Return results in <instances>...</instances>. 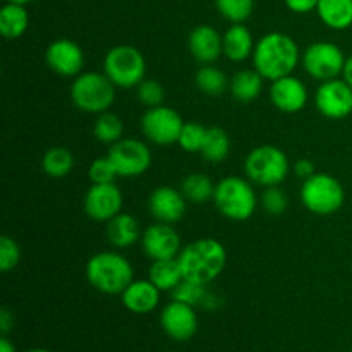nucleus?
<instances>
[{
  "mask_svg": "<svg viewBox=\"0 0 352 352\" xmlns=\"http://www.w3.org/2000/svg\"><path fill=\"white\" fill-rule=\"evenodd\" d=\"M206 133H208V127L201 126L198 122H184V127L181 131V136H179L177 143L188 153H199L205 144Z\"/></svg>",
  "mask_w": 352,
  "mask_h": 352,
  "instance_id": "nucleus-34",
  "label": "nucleus"
},
{
  "mask_svg": "<svg viewBox=\"0 0 352 352\" xmlns=\"http://www.w3.org/2000/svg\"><path fill=\"white\" fill-rule=\"evenodd\" d=\"M263 79L265 78L256 69H243V71H237L230 78V93H232L234 98L243 103L253 102V100H256L260 96L261 89H263Z\"/></svg>",
  "mask_w": 352,
  "mask_h": 352,
  "instance_id": "nucleus-25",
  "label": "nucleus"
},
{
  "mask_svg": "<svg viewBox=\"0 0 352 352\" xmlns=\"http://www.w3.org/2000/svg\"><path fill=\"white\" fill-rule=\"evenodd\" d=\"M0 352H16V347L7 339V336H2V339H0Z\"/></svg>",
  "mask_w": 352,
  "mask_h": 352,
  "instance_id": "nucleus-43",
  "label": "nucleus"
},
{
  "mask_svg": "<svg viewBox=\"0 0 352 352\" xmlns=\"http://www.w3.org/2000/svg\"><path fill=\"white\" fill-rule=\"evenodd\" d=\"M229 82L230 81L227 79V76L220 69L213 67L210 64L203 65L196 72V86L206 96H220L227 89Z\"/></svg>",
  "mask_w": 352,
  "mask_h": 352,
  "instance_id": "nucleus-31",
  "label": "nucleus"
},
{
  "mask_svg": "<svg viewBox=\"0 0 352 352\" xmlns=\"http://www.w3.org/2000/svg\"><path fill=\"white\" fill-rule=\"evenodd\" d=\"M160 325L170 339L186 342L198 332V315L195 306L172 299L160 313Z\"/></svg>",
  "mask_w": 352,
  "mask_h": 352,
  "instance_id": "nucleus-14",
  "label": "nucleus"
},
{
  "mask_svg": "<svg viewBox=\"0 0 352 352\" xmlns=\"http://www.w3.org/2000/svg\"><path fill=\"white\" fill-rule=\"evenodd\" d=\"M21 261V248L12 237H0V270L3 274L14 270Z\"/></svg>",
  "mask_w": 352,
  "mask_h": 352,
  "instance_id": "nucleus-36",
  "label": "nucleus"
},
{
  "mask_svg": "<svg viewBox=\"0 0 352 352\" xmlns=\"http://www.w3.org/2000/svg\"><path fill=\"white\" fill-rule=\"evenodd\" d=\"M88 175L89 181H91L93 184H110V182H113L119 177L116 167H113L112 162L109 160V157H102L93 160L91 165H89Z\"/></svg>",
  "mask_w": 352,
  "mask_h": 352,
  "instance_id": "nucleus-37",
  "label": "nucleus"
},
{
  "mask_svg": "<svg viewBox=\"0 0 352 352\" xmlns=\"http://www.w3.org/2000/svg\"><path fill=\"white\" fill-rule=\"evenodd\" d=\"M103 72L117 88H136L146 74V62L138 48L117 45L107 52Z\"/></svg>",
  "mask_w": 352,
  "mask_h": 352,
  "instance_id": "nucleus-7",
  "label": "nucleus"
},
{
  "mask_svg": "<svg viewBox=\"0 0 352 352\" xmlns=\"http://www.w3.org/2000/svg\"><path fill=\"white\" fill-rule=\"evenodd\" d=\"M172 299L175 301L186 302L189 306H199V308H205L213 311L220 306V298L208 289V285L195 284L191 280H182L174 291L170 292Z\"/></svg>",
  "mask_w": 352,
  "mask_h": 352,
  "instance_id": "nucleus-23",
  "label": "nucleus"
},
{
  "mask_svg": "<svg viewBox=\"0 0 352 352\" xmlns=\"http://www.w3.org/2000/svg\"><path fill=\"white\" fill-rule=\"evenodd\" d=\"M213 203L226 219L234 220V222H244L253 217L258 199L256 192L246 179L229 175V177H223L219 184H215Z\"/></svg>",
  "mask_w": 352,
  "mask_h": 352,
  "instance_id": "nucleus-4",
  "label": "nucleus"
},
{
  "mask_svg": "<svg viewBox=\"0 0 352 352\" xmlns=\"http://www.w3.org/2000/svg\"><path fill=\"white\" fill-rule=\"evenodd\" d=\"M302 65L313 79L323 82L337 79L342 74L346 57L339 45L330 41H316L309 45L302 54Z\"/></svg>",
  "mask_w": 352,
  "mask_h": 352,
  "instance_id": "nucleus-10",
  "label": "nucleus"
},
{
  "mask_svg": "<svg viewBox=\"0 0 352 352\" xmlns=\"http://www.w3.org/2000/svg\"><path fill=\"white\" fill-rule=\"evenodd\" d=\"M342 76H344V81H346L352 88V55L346 58V65H344Z\"/></svg>",
  "mask_w": 352,
  "mask_h": 352,
  "instance_id": "nucleus-42",
  "label": "nucleus"
},
{
  "mask_svg": "<svg viewBox=\"0 0 352 352\" xmlns=\"http://www.w3.org/2000/svg\"><path fill=\"white\" fill-rule=\"evenodd\" d=\"M168 352H175V351H168Z\"/></svg>",
  "mask_w": 352,
  "mask_h": 352,
  "instance_id": "nucleus-46",
  "label": "nucleus"
},
{
  "mask_svg": "<svg viewBox=\"0 0 352 352\" xmlns=\"http://www.w3.org/2000/svg\"><path fill=\"white\" fill-rule=\"evenodd\" d=\"M246 175L256 184L272 188L285 181L289 174V158L274 144H261L251 150L244 162Z\"/></svg>",
  "mask_w": 352,
  "mask_h": 352,
  "instance_id": "nucleus-8",
  "label": "nucleus"
},
{
  "mask_svg": "<svg viewBox=\"0 0 352 352\" xmlns=\"http://www.w3.org/2000/svg\"><path fill=\"white\" fill-rule=\"evenodd\" d=\"M85 212L95 222H109L122 208V192L116 182L93 184L85 196Z\"/></svg>",
  "mask_w": 352,
  "mask_h": 352,
  "instance_id": "nucleus-15",
  "label": "nucleus"
},
{
  "mask_svg": "<svg viewBox=\"0 0 352 352\" xmlns=\"http://www.w3.org/2000/svg\"><path fill=\"white\" fill-rule=\"evenodd\" d=\"M299 62V47L289 34L274 31L261 38L253 52L254 69L265 79L285 78L294 72Z\"/></svg>",
  "mask_w": 352,
  "mask_h": 352,
  "instance_id": "nucleus-2",
  "label": "nucleus"
},
{
  "mask_svg": "<svg viewBox=\"0 0 352 352\" xmlns=\"http://www.w3.org/2000/svg\"><path fill=\"white\" fill-rule=\"evenodd\" d=\"M261 205H263L265 212L270 213V215L277 217L287 210L289 201L287 196L282 189H278L277 186H272V188L265 189L263 196H261Z\"/></svg>",
  "mask_w": 352,
  "mask_h": 352,
  "instance_id": "nucleus-38",
  "label": "nucleus"
},
{
  "mask_svg": "<svg viewBox=\"0 0 352 352\" xmlns=\"http://www.w3.org/2000/svg\"><path fill=\"white\" fill-rule=\"evenodd\" d=\"M181 191L184 195L186 201L195 203V205H203L208 199H213L215 184L205 174L195 172V174L186 175V179L181 184Z\"/></svg>",
  "mask_w": 352,
  "mask_h": 352,
  "instance_id": "nucleus-28",
  "label": "nucleus"
},
{
  "mask_svg": "<svg viewBox=\"0 0 352 352\" xmlns=\"http://www.w3.org/2000/svg\"><path fill=\"white\" fill-rule=\"evenodd\" d=\"M72 167H74V157L64 146L50 148L41 158V168L52 179L65 177L72 170Z\"/></svg>",
  "mask_w": 352,
  "mask_h": 352,
  "instance_id": "nucleus-30",
  "label": "nucleus"
},
{
  "mask_svg": "<svg viewBox=\"0 0 352 352\" xmlns=\"http://www.w3.org/2000/svg\"><path fill=\"white\" fill-rule=\"evenodd\" d=\"M301 201L311 213L332 215L342 208L346 191L339 179L325 172H316L315 175L302 181Z\"/></svg>",
  "mask_w": 352,
  "mask_h": 352,
  "instance_id": "nucleus-6",
  "label": "nucleus"
},
{
  "mask_svg": "<svg viewBox=\"0 0 352 352\" xmlns=\"http://www.w3.org/2000/svg\"><path fill=\"white\" fill-rule=\"evenodd\" d=\"M14 327V315L7 308H3L0 311V330H2V336H9V332Z\"/></svg>",
  "mask_w": 352,
  "mask_h": 352,
  "instance_id": "nucleus-41",
  "label": "nucleus"
},
{
  "mask_svg": "<svg viewBox=\"0 0 352 352\" xmlns=\"http://www.w3.org/2000/svg\"><path fill=\"white\" fill-rule=\"evenodd\" d=\"M148 208L157 222L172 223L182 220L186 213V198L182 191L172 186H160L151 192L148 199Z\"/></svg>",
  "mask_w": 352,
  "mask_h": 352,
  "instance_id": "nucleus-18",
  "label": "nucleus"
},
{
  "mask_svg": "<svg viewBox=\"0 0 352 352\" xmlns=\"http://www.w3.org/2000/svg\"><path fill=\"white\" fill-rule=\"evenodd\" d=\"M141 246L151 261L174 260L181 253V236L172 223L155 222L141 236Z\"/></svg>",
  "mask_w": 352,
  "mask_h": 352,
  "instance_id": "nucleus-13",
  "label": "nucleus"
},
{
  "mask_svg": "<svg viewBox=\"0 0 352 352\" xmlns=\"http://www.w3.org/2000/svg\"><path fill=\"white\" fill-rule=\"evenodd\" d=\"M177 261L184 280L210 285L226 268L227 251L220 241L205 237L182 248Z\"/></svg>",
  "mask_w": 352,
  "mask_h": 352,
  "instance_id": "nucleus-1",
  "label": "nucleus"
},
{
  "mask_svg": "<svg viewBox=\"0 0 352 352\" xmlns=\"http://www.w3.org/2000/svg\"><path fill=\"white\" fill-rule=\"evenodd\" d=\"M7 2H10V3H21V6H26V3L33 2V0H7Z\"/></svg>",
  "mask_w": 352,
  "mask_h": 352,
  "instance_id": "nucleus-44",
  "label": "nucleus"
},
{
  "mask_svg": "<svg viewBox=\"0 0 352 352\" xmlns=\"http://www.w3.org/2000/svg\"><path fill=\"white\" fill-rule=\"evenodd\" d=\"M133 265L122 254L102 251L89 258L86 265V278L89 285L102 294H122L134 280Z\"/></svg>",
  "mask_w": 352,
  "mask_h": 352,
  "instance_id": "nucleus-3",
  "label": "nucleus"
},
{
  "mask_svg": "<svg viewBox=\"0 0 352 352\" xmlns=\"http://www.w3.org/2000/svg\"><path fill=\"white\" fill-rule=\"evenodd\" d=\"M316 12L330 30L342 31L352 26V0H320Z\"/></svg>",
  "mask_w": 352,
  "mask_h": 352,
  "instance_id": "nucleus-24",
  "label": "nucleus"
},
{
  "mask_svg": "<svg viewBox=\"0 0 352 352\" xmlns=\"http://www.w3.org/2000/svg\"><path fill=\"white\" fill-rule=\"evenodd\" d=\"M148 280L153 282L160 291H174L184 280L177 258H174V260L151 261V267L148 270Z\"/></svg>",
  "mask_w": 352,
  "mask_h": 352,
  "instance_id": "nucleus-27",
  "label": "nucleus"
},
{
  "mask_svg": "<svg viewBox=\"0 0 352 352\" xmlns=\"http://www.w3.org/2000/svg\"><path fill=\"white\" fill-rule=\"evenodd\" d=\"M72 103L86 113H103L116 100V85L105 72H81L71 86Z\"/></svg>",
  "mask_w": 352,
  "mask_h": 352,
  "instance_id": "nucleus-5",
  "label": "nucleus"
},
{
  "mask_svg": "<svg viewBox=\"0 0 352 352\" xmlns=\"http://www.w3.org/2000/svg\"><path fill=\"white\" fill-rule=\"evenodd\" d=\"M141 237L140 222L134 219L131 213H122L116 215L107 222V239L110 244L119 250H126L136 244V241Z\"/></svg>",
  "mask_w": 352,
  "mask_h": 352,
  "instance_id": "nucleus-21",
  "label": "nucleus"
},
{
  "mask_svg": "<svg viewBox=\"0 0 352 352\" xmlns=\"http://www.w3.org/2000/svg\"><path fill=\"white\" fill-rule=\"evenodd\" d=\"M122 133L124 124L117 113L109 112V110L103 113H98V119L95 120V126H93V134H95V138L100 143H117L119 140H122Z\"/></svg>",
  "mask_w": 352,
  "mask_h": 352,
  "instance_id": "nucleus-32",
  "label": "nucleus"
},
{
  "mask_svg": "<svg viewBox=\"0 0 352 352\" xmlns=\"http://www.w3.org/2000/svg\"><path fill=\"white\" fill-rule=\"evenodd\" d=\"M294 172L298 177H301L302 181H305V179L311 177V175L316 174V168H315V164H313L309 158H301V160L296 162Z\"/></svg>",
  "mask_w": 352,
  "mask_h": 352,
  "instance_id": "nucleus-40",
  "label": "nucleus"
},
{
  "mask_svg": "<svg viewBox=\"0 0 352 352\" xmlns=\"http://www.w3.org/2000/svg\"><path fill=\"white\" fill-rule=\"evenodd\" d=\"M188 47L199 64H213L223 54V36L215 28L201 24L189 33Z\"/></svg>",
  "mask_w": 352,
  "mask_h": 352,
  "instance_id": "nucleus-19",
  "label": "nucleus"
},
{
  "mask_svg": "<svg viewBox=\"0 0 352 352\" xmlns=\"http://www.w3.org/2000/svg\"><path fill=\"white\" fill-rule=\"evenodd\" d=\"M26 352H50L48 349H41V347H36V349H30V351H26Z\"/></svg>",
  "mask_w": 352,
  "mask_h": 352,
  "instance_id": "nucleus-45",
  "label": "nucleus"
},
{
  "mask_svg": "<svg viewBox=\"0 0 352 352\" xmlns=\"http://www.w3.org/2000/svg\"><path fill=\"white\" fill-rule=\"evenodd\" d=\"M136 88H138V98H140V102L143 103V105H146L148 109H151V107H158L164 103L165 89L157 79H143Z\"/></svg>",
  "mask_w": 352,
  "mask_h": 352,
  "instance_id": "nucleus-35",
  "label": "nucleus"
},
{
  "mask_svg": "<svg viewBox=\"0 0 352 352\" xmlns=\"http://www.w3.org/2000/svg\"><path fill=\"white\" fill-rule=\"evenodd\" d=\"M254 41L251 31L243 23L232 24L223 34V55L232 62H243L254 52Z\"/></svg>",
  "mask_w": 352,
  "mask_h": 352,
  "instance_id": "nucleus-22",
  "label": "nucleus"
},
{
  "mask_svg": "<svg viewBox=\"0 0 352 352\" xmlns=\"http://www.w3.org/2000/svg\"><path fill=\"white\" fill-rule=\"evenodd\" d=\"M217 10L232 24L250 19L254 9V0H215Z\"/></svg>",
  "mask_w": 352,
  "mask_h": 352,
  "instance_id": "nucleus-33",
  "label": "nucleus"
},
{
  "mask_svg": "<svg viewBox=\"0 0 352 352\" xmlns=\"http://www.w3.org/2000/svg\"><path fill=\"white\" fill-rule=\"evenodd\" d=\"M28 26H30V14L24 6L7 2L0 9V33L3 34V38L17 40L26 33Z\"/></svg>",
  "mask_w": 352,
  "mask_h": 352,
  "instance_id": "nucleus-26",
  "label": "nucleus"
},
{
  "mask_svg": "<svg viewBox=\"0 0 352 352\" xmlns=\"http://www.w3.org/2000/svg\"><path fill=\"white\" fill-rule=\"evenodd\" d=\"M230 151V138L227 134L226 129L222 127H208V133H206L205 144L201 148V157L206 162H212V164H219L223 162L229 157Z\"/></svg>",
  "mask_w": 352,
  "mask_h": 352,
  "instance_id": "nucleus-29",
  "label": "nucleus"
},
{
  "mask_svg": "<svg viewBox=\"0 0 352 352\" xmlns=\"http://www.w3.org/2000/svg\"><path fill=\"white\" fill-rule=\"evenodd\" d=\"M270 100L277 110L284 113L301 112L308 102V89L301 79L294 76L275 79L270 86Z\"/></svg>",
  "mask_w": 352,
  "mask_h": 352,
  "instance_id": "nucleus-17",
  "label": "nucleus"
},
{
  "mask_svg": "<svg viewBox=\"0 0 352 352\" xmlns=\"http://www.w3.org/2000/svg\"><path fill=\"white\" fill-rule=\"evenodd\" d=\"M45 60L52 71L64 78H78L85 67L82 48L67 38L52 41L45 52Z\"/></svg>",
  "mask_w": 352,
  "mask_h": 352,
  "instance_id": "nucleus-16",
  "label": "nucleus"
},
{
  "mask_svg": "<svg viewBox=\"0 0 352 352\" xmlns=\"http://www.w3.org/2000/svg\"><path fill=\"white\" fill-rule=\"evenodd\" d=\"M184 127V120L170 107H151L141 117V131L148 141L155 144H172L177 143L181 131Z\"/></svg>",
  "mask_w": 352,
  "mask_h": 352,
  "instance_id": "nucleus-11",
  "label": "nucleus"
},
{
  "mask_svg": "<svg viewBox=\"0 0 352 352\" xmlns=\"http://www.w3.org/2000/svg\"><path fill=\"white\" fill-rule=\"evenodd\" d=\"M160 289L151 280H133L122 292V305L136 315L151 313L160 302Z\"/></svg>",
  "mask_w": 352,
  "mask_h": 352,
  "instance_id": "nucleus-20",
  "label": "nucleus"
},
{
  "mask_svg": "<svg viewBox=\"0 0 352 352\" xmlns=\"http://www.w3.org/2000/svg\"><path fill=\"white\" fill-rule=\"evenodd\" d=\"M315 103L327 119H344L352 113V88L344 79L323 81L316 89Z\"/></svg>",
  "mask_w": 352,
  "mask_h": 352,
  "instance_id": "nucleus-12",
  "label": "nucleus"
},
{
  "mask_svg": "<svg viewBox=\"0 0 352 352\" xmlns=\"http://www.w3.org/2000/svg\"><path fill=\"white\" fill-rule=\"evenodd\" d=\"M107 157L119 177H140L151 167V150L146 143L134 138H122L110 144Z\"/></svg>",
  "mask_w": 352,
  "mask_h": 352,
  "instance_id": "nucleus-9",
  "label": "nucleus"
},
{
  "mask_svg": "<svg viewBox=\"0 0 352 352\" xmlns=\"http://www.w3.org/2000/svg\"><path fill=\"white\" fill-rule=\"evenodd\" d=\"M285 6L296 14H308L318 7L320 0H284Z\"/></svg>",
  "mask_w": 352,
  "mask_h": 352,
  "instance_id": "nucleus-39",
  "label": "nucleus"
}]
</instances>
